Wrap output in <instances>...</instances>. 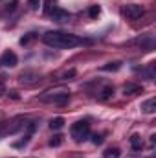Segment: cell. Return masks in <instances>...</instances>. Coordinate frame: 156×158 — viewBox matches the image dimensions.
<instances>
[{"label": "cell", "mask_w": 156, "mask_h": 158, "mask_svg": "<svg viewBox=\"0 0 156 158\" xmlns=\"http://www.w3.org/2000/svg\"><path fill=\"white\" fill-rule=\"evenodd\" d=\"M112 94H114V86L105 85V86L97 92V99H99V101H107V99H110V98H112Z\"/></svg>", "instance_id": "cell-11"}, {"label": "cell", "mask_w": 156, "mask_h": 158, "mask_svg": "<svg viewBox=\"0 0 156 158\" xmlns=\"http://www.w3.org/2000/svg\"><path fill=\"white\" fill-rule=\"evenodd\" d=\"M121 156V151L117 147H109L103 151V158H119Z\"/></svg>", "instance_id": "cell-15"}, {"label": "cell", "mask_w": 156, "mask_h": 158, "mask_svg": "<svg viewBox=\"0 0 156 158\" xmlns=\"http://www.w3.org/2000/svg\"><path fill=\"white\" fill-rule=\"evenodd\" d=\"M50 15L53 17L55 22H68V20H70V13L64 11V9H61V7H53V11H51Z\"/></svg>", "instance_id": "cell-7"}, {"label": "cell", "mask_w": 156, "mask_h": 158, "mask_svg": "<svg viewBox=\"0 0 156 158\" xmlns=\"http://www.w3.org/2000/svg\"><path fill=\"white\" fill-rule=\"evenodd\" d=\"M88 15H90V19H97V17L101 15V7H99V6H90Z\"/></svg>", "instance_id": "cell-17"}, {"label": "cell", "mask_w": 156, "mask_h": 158, "mask_svg": "<svg viewBox=\"0 0 156 158\" xmlns=\"http://www.w3.org/2000/svg\"><path fill=\"white\" fill-rule=\"evenodd\" d=\"M123 15L127 19H130V20H136V19H140L143 15V7L140 4H127L123 7Z\"/></svg>", "instance_id": "cell-5"}, {"label": "cell", "mask_w": 156, "mask_h": 158, "mask_svg": "<svg viewBox=\"0 0 156 158\" xmlns=\"http://www.w3.org/2000/svg\"><path fill=\"white\" fill-rule=\"evenodd\" d=\"M0 2H2V0H0Z\"/></svg>", "instance_id": "cell-26"}, {"label": "cell", "mask_w": 156, "mask_h": 158, "mask_svg": "<svg viewBox=\"0 0 156 158\" xmlns=\"http://www.w3.org/2000/svg\"><path fill=\"white\" fill-rule=\"evenodd\" d=\"M136 44H140L143 50H147V52H151L153 48H154V37L153 35H143V37H140V39L134 40Z\"/></svg>", "instance_id": "cell-8"}, {"label": "cell", "mask_w": 156, "mask_h": 158, "mask_svg": "<svg viewBox=\"0 0 156 158\" xmlns=\"http://www.w3.org/2000/svg\"><path fill=\"white\" fill-rule=\"evenodd\" d=\"M28 6H30L31 9H39V6H40V0H28Z\"/></svg>", "instance_id": "cell-24"}, {"label": "cell", "mask_w": 156, "mask_h": 158, "mask_svg": "<svg viewBox=\"0 0 156 158\" xmlns=\"http://www.w3.org/2000/svg\"><path fill=\"white\" fill-rule=\"evenodd\" d=\"M142 92H143V86H142V85L127 83V85L123 86V94H125V96H138V94H142Z\"/></svg>", "instance_id": "cell-10"}, {"label": "cell", "mask_w": 156, "mask_h": 158, "mask_svg": "<svg viewBox=\"0 0 156 158\" xmlns=\"http://www.w3.org/2000/svg\"><path fill=\"white\" fill-rule=\"evenodd\" d=\"M33 39H35V33H28L26 37H22V39H20V44L24 46V44H28V42H31Z\"/></svg>", "instance_id": "cell-22"}, {"label": "cell", "mask_w": 156, "mask_h": 158, "mask_svg": "<svg viewBox=\"0 0 156 158\" xmlns=\"http://www.w3.org/2000/svg\"><path fill=\"white\" fill-rule=\"evenodd\" d=\"M130 147H132L134 151H142V147H143V140H142L140 134H132V136H130Z\"/></svg>", "instance_id": "cell-13"}, {"label": "cell", "mask_w": 156, "mask_h": 158, "mask_svg": "<svg viewBox=\"0 0 156 158\" xmlns=\"http://www.w3.org/2000/svg\"><path fill=\"white\" fill-rule=\"evenodd\" d=\"M70 134H72V138H74V142H84L88 136H90V123L86 121V119H83V121H76L72 127H70Z\"/></svg>", "instance_id": "cell-4"}, {"label": "cell", "mask_w": 156, "mask_h": 158, "mask_svg": "<svg viewBox=\"0 0 156 158\" xmlns=\"http://www.w3.org/2000/svg\"><path fill=\"white\" fill-rule=\"evenodd\" d=\"M0 64L2 66H9V68H13V66H17L18 64V57H17V53L15 52H4V55L0 57Z\"/></svg>", "instance_id": "cell-6"}, {"label": "cell", "mask_w": 156, "mask_h": 158, "mask_svg": "<svg viewBox=\"0 0 156 158\" xmlns=\"http://www.w3.org/2000/svg\"><path fill=\"white\" fill-rule=\"evenodd\" d=\"M48 143H50L51 147H59V145L63 143V136H61V134H55V136H51V138H50V142H48Z\"/></svg>", "instance_id": "cell-18"}, {"label": "cell", "mask_w": 156, "mask_h": 158, "mask_svg": "<svg viewBox=\"0 0 156 158\" xmlns=\"http://www.w3.org/2000/svg\"><path fill=\"white\" fill-rule=\"evenodd\" d=\"M17 6H18V0H13L11 4H7V6H6V9H4V11H6V13H13V11L17 9Z\"/></svg>", "instance_id": "cell-20"}, {"label": "cell", "mask_w": 156, "mask_h": 158, "mask_svg": "<svg viewBox=\"0 0 156 158\" xmlns=\"http://www.w3.org/2000/svg\"><path fill=\"white\" fill-rule=\"evenodd\" d=\"M119 68H121V63H119V61L107 63V64H103V66H101V70H103V72H116V70H119Z\"/></svg>", "instance_id": "cell-16"}, {"label": "cell", "mask_w": 156, "mask_h": 158, "mask_svg": "<svg viewBox=\"0 0 156 158\" xmlns=\"http://www.w3.org/2000/svg\"><path fill=\"white\" fill-rule=\"evenodd\" d=\"M40 101L44 103H53V105H66L70 99V90L64 86H53L39 96Z\"/></svg>", "instance_id": "cell-2"}, {"label": "cell", "mask_w": 156, "mask_h": 158, "mask_svg": "<svg viewBox=\"0 0 156 158\" xmlns=\"http://www.w3.org/2000/svg\"><path fill=\"white\" fill-rule=\"evenodd\" d=\"M76 74H77V72H76V70H68V72H64V74H63V76H61V79H63V81H68V79L76 77Z\"/></svg>", "instance_id": "cell-21"}, {"label": "cell", "mask_w": 156, "mask_h": 158, "mask_svg": "<svg viewBox=\"0 0 156 158\" xmlns=\"http://www.w3.org/2000/svg\"><path fill=\"white\" fill-rule=\"evenodd\" d=\"M142 112H145V114H154L156 112V99L154 98H151V99H147V101L142 103Z\"/></svg>", "instance_id": "cell-12"}, {"label": "cell", "mask_w": 156, "mask_h": 158, "mask_svg": "<svg viewBox=\"0 0 156 158\" xmlns=\"http://www.w3.org/2000/svg\"><path fill=\"white\" fill-rule=\"evenodd\" d=\"M42 42L50 48H57V50H66V48H76L84 44V40L72 35V33H64V31H46L42 35Z\"/></svg>", "instance_id": "cell-1"}, {"label": "cell", "mask_w": 156, "mask_h": 158, "mask_svg": "<svg viewBox=\"0 0 156 158\" xmlns=\"http://www.w3.org/2000/svg\"><path fill=\"white\" fill-rule=\"evenodd\" d=\"M53 11V0H44V13L50 15Z\"/></svg>", "instance_id": "cell-19"}, {"label": "cell", "mask_w": 156, "mask_h": 158, "mask_svg": "<svg viewBox=\"0 0 156 158\" xmlns=\"http://www.w3.org/2000/svg\"><path fill=\"white\" fill-rule=\"evenodd\" d=\"M2 94H4V85L0 83V96H2Z\"/></svg>", "instance_id": "cell-25"}, {"label": "cell", "mask_w": 156, "mask_h": 158, "mask_svg": "<svg viewBox=\"0 0 156 158\" xmlns=\"http://www.w3.org/2000/svg\"><path fill=\"white\" fill-rule=\"evenodd\" d=\"M63 127H64V118L57 116V118L50 119V129H51V131H59V129H63Z\"/></svg>", "instance_id": "cell-14"}, {"label": "cell", "mask_w": 156, "mask_h": 158, "mask_svg": "<svg viewBox=\"0 0 156 158\" xmlns=\"http://www.w3.org/2000/svg\"><path fill=\"white\" fill-rule=\"evenodd\" d=\"M26 118L24 116H17V118L11 119H4L0 121V138H6V136H11V134H17L18 131H22L26 127Z\"/></svg>", "instance_id": "cell-3"}, {"label": "cell", "mask_w": 156, "mask_h": 158, "mask_svg": "<svg viewBox=\"0 0 156 158\" xmlns=\"http://www.w3.org/2000/svg\"><path fill=\"white\" fill-rule=\"evenodd\" d=\"M103 140H105V138H103V134H94V136H92V142H94L96 145H101V143H103Z\"/></svg>", "instance_id": "cell-23"}, {"label": "cell", "mask_w": 156, "mask_h": 158, "mask_svg": "<svg viewBox=\"0 0 156 158\" xmlns=\"http://www.w3.org/2000/svg\"><path fill=\"white\" fill-rule=\"evenodd\" d=\"M22 85H26V86H31V85H35V83H39V76L35 74V72H24V74H20V79H18Z\"/></svg>", "instance_id": "cell-9"}]
</instances>
